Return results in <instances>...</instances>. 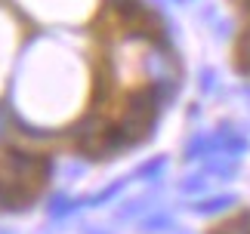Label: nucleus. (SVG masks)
<instances>
[{
	"mask_svg": "<svg viewBox=\"0 0 250 234\" xmlns=\"http://www.w3.org/2000/svg\"><path fill=\"white\" fill-rule=\"evenodd\" d=\"M204 234H250V207H241V210H232L226 216L213 219Z\"/></svg>",
	"mask_w": 250,
	"mask_h": 234,
	"instance_id": "obj_1",
	"label": "nucleus"
}]
</instances>
